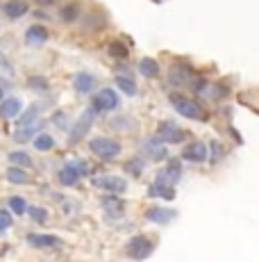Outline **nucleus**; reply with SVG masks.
<instances>
[{
    "label": "nucleus",
    "instance_id": "72a5a7b5",
    "mask_svg": "<svg viewBox=\"0 0 259 262\" xmlns=\"http://www.w3.org/2000/svg\"><path fill=\"white\" fill-rule=\"evenodd\" d=\"M75 12H77V9H75V5H68V7L64 9V12H62V16L66 18V21H71V18L75 16Z\"/></svg>",
    "mask_w": 259,
    "mask_h": 262
},
{
    "label": "nucleus",
    "instance_id": "4be33fe9",
    "mask_svg": "<svg viewBox=\"0 0 259 262\" xmlns=\"http://www.w3.org/2000/svg\"><path fill=\"white\" fill-rule=\"evenodd\" d=\"M7 180L14 185H25V183H30V176L21 167H12L7 171Z\"/></svg>",
    "mask_w": 259,
    "mask_h": 262
},
{
    "label": "nucleus",
    "instance_id": "f03ea898",
    "mask_svg": "<svg viewBox=\"0 0 259 262\" xmlns=\"http://www.w3.org/2000/svg\"><path fill=\"white\" fill-rule=\"evenodd\" d=\"M89 148H91L93 153H96L98 158H102V160H114V158H118V155H121V144L112 142V139H107V137L91 139Z\"/></svg>",
    "mask_w": 259,
    "mask_h": 262
},
{
    "label": "nucleus",
    "instance_id": "dca6fc26",
    "mask_svg": "<svg viewBox=\"0 0 259 262\" xmlns=\"http://www.w3.org/2000/svg\"><path fill=\"white\" fill-rule=\"evenodd\" d=\"M198 94H202V96H207V98L216 100V98H221V96L225 94V89H223L221 84H207V82H202V84H198Z\"/></svg>",
    "mask_w": 259,
    "mask_h": 262
},
{
    "label": "nucleus",
    "instance_id": "c9c22d12",
    "mask_svg": "<svg viewBox=\"0 0 259 262\" xmlns=\"http://www.w3.org/2000/svg\"><path fill=\"white\" fill-rule=\"evenodd\" d=\"M0 98H3V89H0Z\"/></svg>",
    "mask_w": 259,
    "mask_h": 262
},
{
    "label": "nucleus",
    "instance_id": "7ed1b4c3",
    "mask_svg": "<svg viewBox=\"0 0 259 262\" xmlns=\"http://www.w3.org/2000/svg\"><path fill=\"white\" fill-rule=\"evenodd\" d=\"M93 187L105 189L107 194H123L127 189V183L121 176H100V178H93Z\"/></svg>",
    "mask_w": 259,
    "mask_h": 262
},
{
    "label": "nucleus",
    "instance_id": "7c9ffc66",
    "mask_svg": "<svg viewBox=\"0 0 259 262\" xmlns=\"http://www.w3.org/2000/svg\"><path fill=\"white\" fill-rule=\"evenodd\" d=\"M28 212L32 214V219L34 221H46V210H39V208H28Z\"/></svg>",
    "mask_w": 259,
    "mask_h": 262
},
{
    "label": "nucleus",
    "instance_id": "20e7f679",
    "mask_svg": "<svg viewBox=\"0 0 259 262\" xmlns=\"http://www.w3.org/2000/svg\"><path fill=\"white\" fill-rule=\"evenodd\" d=\"M96 112L98 110L96 107H89L87 112L82 114V117L77 119V123L73 125V130H71V137H68V142H80V139L84 137V135L89 133V128H91V123H93V119H96Z\"/></svg>",
    "mask_w": 259,
    "mask_h": 262
},
{
    "label": "nucleus",
    "instance_id": "cd10ccee",
    "mask_svg": "<svg viewBox=\"0 0 259 262\" xmlns=\"http://www.w3.org/2000/svg\"><path fill=\"white\" fill-rule=\"evenodd\" d=\"M9 226H12V214H9L7 210H0V233L9 230Z\"/></svg>",
    "mask_w": 259,
    "mask_h": 262
},
{
    "label": "nucleus",
    "instance_id": "2f4dec72",
    "mask_svg": "<svg viewBox=\"0 0 259 262\" xmlns=\"http://www.w3.org/2000/svg\"><path fill=\"white\" fill-rule=\"evenodd\" d=\"M127 169H132V173L139 176L143 171V162H141V160H132V162H127Z\"/></svg>",
    "mask_w": 259,
    "mask_h": 262
},
{
    "label": "nucleus",
    "instance_id": "473e14b6",
    "mask_svg": "<svg viewBox=\"0 0 259 262\" xmlns=\"http://www.w3.org/2000/svg\"><path fill=\"white\" fill-rule=\"evenodd\" d=\"M212 150H214L212 160H214V162H216V160H218V158H223V150H225V148H223V146H221V144H218V142H212Z\"/></svg>",
    "mask_w": 259,
    "mask_h": 262
},
{
    "label": "nucleus",
    "instance_id": "5701e85b",
    "mask_svg": "<svg viewBox=\"0 0 259 262\" xmlns=\"http://www.w3.org/2000/svg\"><path fill=\"white\" fill-rule=\"evenodd\" d=\"M116 84H118V89H121L123 94H127V96H134V94H137V84H134L132 78L118 75V78H116Z\"/></svg>",
    "mask_w": 259,
    "mask_h": 262
},
{
    "label": "nucleus",
    "instance_id": "f257e3e1",
    "mask_svg": "<svg viewBox=\"0 0 259 262\" xmlns=\"http://www.w3.org/2000/svg\"><path fill=\"white\" fill-rule=\"evenodd\" d=\"M171 105L175 107V112L180 117H187V119H193V121H205L207 114L200 105H196L193 100L189 98H182V96H171Z\"/></svg>",
    "mask_w": 259,
    "mask_h": 262
},
{
    "label": "nucleus",
    "instance_id": "9d476101",
    "mask_svg": "<svg viewBox=\"0 0 259 262\" xmlns=\"http://www.w3.org/2000/svg\"><path fill=\"white\" fill-rule=\"evenodd\" d=\"M3 12L7 14L9 18H21L23 14H28V3L25 0H7L3 5Z\"/></svg>",
    "mask_w": 259,
    "mask_h": 262
},
{
    "label": "nucleus",
    "instance_id": "412c9836",
    "mask_svg": "<svg viewBox=\"0 0 259 262\" xmlns=\"http://www.w3.org/2000/svg\"><path fill=\"white\" fill-rule=\"evenodd\" d=\"M102 208L107 210V212H112L114 216H121L123 214V201L114 199V196H105V199H102Z\"/></svg>",
    "mask_w": 259,
    "mask_h": 262
},
{
    "label": "nucleus",
    "instance_id": "0eeeda50",
    "mask_svg": "<svg viewBox=\"0 0 259 262\" xmlns=\"http://www.w3.org/2000/svg\"><path fill=\"white\" fill-rule=\"evenodd\" d=\"M159 137H162V142L180 144L184 139V133L177 128V125H173V123H162V125H159Z\"/></svg>",
    "mask_w": 259,
    "mask_h": 262
},
{
    "label": "nucleus",
    "instance_id": "9b49d317",
    "mask_svg": "<svg viewBox=\"0 0 259 262\" xmlns=\"http://www.w3.org/2000/svg\"><path fill=\"white\" fill-rule=\"evenodd\" d=\"M28 242L34 246V249H53V246L62 244L55 235H28Z\"/></svg>",
    "mask_w": 259,
    "mask_h": 262
},
{
    "label": "nucleus",
    "instance_id": "1a4fd4ad",
    "mask_svg": "<svg viewBox=\"0 0 259 262\" xmlns=\"http://www.w3.org/2000/svg\"><path fill=\"white\" fill-rule=\"evenodd\" d=\"M184 158L191 160V162H205V160L209 158V155H207V144L196 142V144L187 146V150H184Z\"/></svg>",
    "mask_w": 259,
    "mask_h": 262
},
{
    "label": "nucleus",
    "instance_id": "6ab92c4d",
    "mask_svg": "<svg viewBox=\"0 0 259 262\" xmlns=\"http://www.w3.org/2000/svg\"><path fill=\"white\" fill-rule=\"evenodd\" d=\"M173 216H175V212H173V210H166V208H155L148 212V219L157 221V224H166V221H171Z\"/></svg>",
    "mask_w": 259,
    "mask_h": 262
},
{
    "label": "nucleus",
    "instance_id": "39448f33",
    "mask_svg": "<svg viewBox=\"0 0 259 262\" xmlns=\"http://www.w3.org/2000/svg\"><path fill=\"white\" fill-rule=\"evenodd\" d=\"M127 253L132 255L134 260H143V258H148V255L152 253V242L148 239V237H143V235H137V237L130 239V244H127Z\"/></svg>",
    "mask_w": 259,
    "mask_h": 262
},
{
    "label": "nucleus",
    "instance_id": "aec40b11",
    "mask_svg": "<svg viewBox=\"0 0 259 262\" xmlns=\"http://www.w3.org/2000/svg\"><path fill=\"white\" fill-rule=\"evenodd\" d=\"M80 180V173L73 167H64L62 171H59V183L66 185V187H71V185H77Z\"/></svg>",
    "mask_w": 259,
    "mask_h": 262
},
{
    "label": "nucleus",
    "instance_id": "a878e982",
    "mask_svg": "<svg viewBox=\"0 0 259 262\" xmlns=\"http://www.w3.org/2000/svg\"><path fill=\"white\" fill-rule=\"evenodd\" d=\"M9 208H12V212H16V214L28 212V203L21 199V196H12V199H9Z\"/></svg>",
    "mask_w": 259,
    "mask_h": 262
},
{
    "label": "nucleus",
    "instance_id": "393cba45",
    "mask_svg": "<svg viewBox=\"0 0 259 262\" xmlns=\"http://www.w3.org/2000/svg\"><path fill=\"white\" fill-rule=\"evenodd\" d=\"M53 146H55V139L50 135H39V137L34 139V148L37 150H50Z\"/></svg>",
    "mask_w": 259,
    "mask_h": 262
},
{
    "label": "nucleus",
    "instance_id": "b1692460",
    "mask_svg": "<svg viewBox=\"0 0 259 262\" xmlns=\"http://www.w3.org/2000/svg\"><path fill=\"white\" fill-rule=\"evenodd\" d=\"M9 160H12V164H16V167H30V164H32L30 155L23 153V150H12V153H9Z\"/></svg>",
    "mask_w": 259,
    "mask_h": 262
},
{
    "label": "nucleus",
    "instance_id": "a211bd4d",
    "mask_svg": "<svg viewBox=\"0 0 259 262\" xmlns=\"http://www.w3.org/2000/svg\"><path fill=\"white\" fill-rule=\"evenodd\" d=\"M93 84H96V80H93V75L89 73H77L75 75V89L80 94H87L93 89Z\"/></svg>",
    "mask_w": 259,
    "mask_h": 262
},
{
    "label": "nucleus",
    "instance_id": "423d86ee",
    "mask_svg": "<svg viewBox=\"0 0 259 262\" xmlns=\"http://www.w3.org/2000/svg\"><path fill=\"white\" fill-rule=\"evenodd\" d=\"M93 107L98 110V112H112V110L118 107V96L116 92H112V89H102V92H98L93 96Z\"/></svg>",
    "mask_w": 259,
    "mask_h": 262
},
{
    "label": "nucleus",
    "instance_id": "4468645a",
    "mask_svg": "<svg viewBox=\"0 0 259 262\" xmlns=\"http://www.w3.org/2000/svg\"><path fill=\"white\" fill-rule=\"evenodd\" d=\"M180 176H182V171H180V162H171L166 169L159 173V183H166V185H171V183H175V180H180Z\"/></svg>",
    "mask_w": 259,
    "mask_h": 262
},
{
    "label": "nucleus",
    "instance_id": "c756f323",
    "mask_svg": "<svg viewBox=\"0 0 259 262\" xmlns=\"http://www.w3.org/2000/svg\"><path fill=\"white\" fill-rule=\"evenodd\" d=\"M32 130L34 128H18L14 137H16V142H28V139L32 137Z\"/></svg>",
    "mask_w": 259,
    "mask_h": 262
},
{
    "label": "nucleus",
    "instance_id": "f704fd0d",
    "mask_svg": "<svg viewBox=\"0 0 259 262\" xmlns=\"http://www.w3.org/2000/svg\"><path fill=\"white\" fill-rule=\"evenodd\" d=\"M68 167H73V169H75L80 176H84V173H87V164H84V162H71V164H68Z\"/></svg>",
    "mask_w": 259,
    "mask_h": 262
},
{
    "label": "nucleus",
    "instance_id": "ddd939ff",
    "mask_svg": "<svg viewBox=\"0 0 259 262\" xmlns=\"http://www.w3.org/2000/svg\"><path fill=\"white\" fill-rule=\"evenodd\" d=\"M21 112V100L18 98H5L3 105H0V117L3 119H14Z\"/></svg>",
    "mask_w": 259,
    "mask_h": 262
},
{
    "label": "nucleus",
    "instance_id": "2eb2a0df",
    "mask_svg": "<svg viewBox=\"0 0 259 262\" xmlns=\"http://www.w3.org/2000/svg\"><path fill=\"white\" fill-rule=\"evenodd\" d=\"M148 194L150 196H159V199H166V201H171V199H175V191H173L171 185H166V183H157L152 185L150 189H148Z\"/></svg>",
    "mask_w": 259,
    "mask_h": 262
},
{
    "label": "nucleus",
    "instance_id": "f3484780",
    "mask_svg": "<svg viewBox=\"0 0 259 262\" xmlns=\"http://www.w3.org/2000/svg\"><path fill=\"white\" fill-rule=\"evenodd\" d=\"M139 71H141L143 78H157L159 75V64L155 62V59L146 57V59H141V64H139Z\"/></svg>",
    "mask_w": 259,
    "mask_h": 262
},
{
    "label": "nucleus",
    "instance_id": "bb28decb",
    "mask_svg": "<svg viewBox=\"0 0 259 262\" xmlns=\"http://www.w3.org/2000/svg\"><path fill=\"white\" fill-rule=\"evenodd\" d=\"M171 78H173V82L175 84H184V82H189V71L184 67H175L173 69V73H171Z\"/></svg>",
    "mask_w": 259,
    "mask_h": 262
},
{
    "label": "nucleus",
    "instance_id": "f8f14e48",
    "mask_svg": "<svg viewBox=\"0 0 259 262\" xmlns=\"http://www.w3.org/2000/svg\"><path fill=\"white\" fill-rule=\"evenodd\" d=\"M143 150H146V155H148V158H152V160L166 158V148H164V144H162V137L143 142Z\"/></svg>",
    "mask_w": 259,
    "mask_h": 262
},
{
    "label": "nucleus",
    "instance_id": "6e6552de",
    "mask_svg": "<svg viewBox=\"0 0 259 262\" xmlns=\"http://www.w3.org/2000/svg\"><path fill=\"white\" fill-rule=\"evenodd\" d=\"M46 39H48V30L43 28V25H32V28H28L25 41L30 46H41V43H46Z\"/></svg>",
    "mask_w": 259,
    "mask_h": 262
},
{
    "label": "nucleus",
    "instance_id": "c85d7f7f",
    "mask_svg": "<svg viewBox=\"0 0 259 262\" xmlns=\"http://www.w3.org/2000/svg\"><path fill=\"white\" fill-rule=\"evenodd\" d=\"M109 53L112 55H116V57H125V53H127V48L123 46L121 41H114L112 46H109Z\"/></svg>",
    "mask_w": 259,
    "mask_h": 262
}]
</instances>
